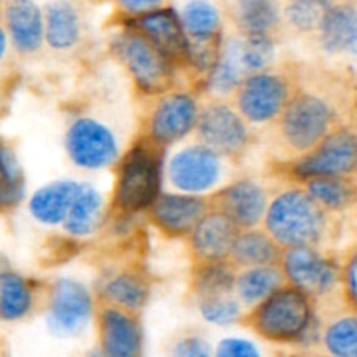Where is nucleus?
<instances>
[{
  "label": "nucleus",
  "instance_id": "nucleus-8",
  "mask_svg": "<svg viewBox=\"0 0 357 357\" xmlns=\"http://www.w3.org/2000/svg\"><path fill=\"white\" fill-rule=\"evenodd\" d=\"M91 316L87 289L75 281L63 279L54 286L49 307V324L59 335H73L82 330Z\"/></svg>",
  "mask_w": 357,
  "mask_h": 357
},
{
  "label": "nucleus",
  "instance_id": "nucleus-19",
  "mask_svg": "<svg viewBox=\"0 0 357 357\" xmlns=\"http://www.w3.org/2000/svg\"><path fill=\"white\" fill-rule=\"evenodd\" d=\"M236 223L227 215H211L197 223L194 232L195 250L208 260H218L232 251L236 243Z\"/></svg>",
  "mask_w": 357,
  "mask_h": 357
},
{
  "label": "nucleus",
  "instance_id": "nucleus-37",
  "mask_svg": "<svg viewBox=\"0 0 357 357\" xmlns=\"http://www.w3.org/2000/svg\"><path fill=\"white\" fill-rule=\"evenodd\" d=\"M220 42L216 37H202V38H190L188 37L187 54L190 56L192 63L201 70L215 68L216 63L220 61Z\"/></svg>",
  "mask_w": 357,
  "mask_h": 357
},
{
  "label": "nucleus",
  "instance_id": "nucleus-44",
  "mask_svg": "<svg viewBox=\"0 0 357 357\" xmlns=\"http://www.w3.org/2000/svg\"><path fill=\"white\" fill-rule=\"evenodd\" d=\"M87 357H108V356L105 354V352L101 351V349H96V351L89 352V354H87Z\"/></svg>",
  "mask_w": 357,
  "mask_h": 357
},
{
  "label": "nucleus",
  "instance_id": "nucleus-36",
  "mask_svg": "<svg viewBox=\"0 0 357 357\" xmlns=\"http://www.w3.org/2000/svg\"><path fill=\"white\" fill-rule=\"evenodd\" d=\"M201 312L208 323L223 326L234 323L239 317V305L236 300L229 298L227 295L209 296L201 303Z\"/></svg>",
  "mask_w": 357,
  "mask_h": 357
},
{
  "label": "nucleus",
  "instance_id": "nucleus-4",
  "mask_svg": "<svg viewBox=\"0 0 357 357\" xmlns=\"http://www.w3.org/2000/svg\"><path fill=\"white\" fill-rule=\"evenodd\" d=\"M159 190V166L149 152L136 149L122 167L117 201L128 211L152 204Z\"/></svg>",
  "mask_w": 357,
  "mask_h": 357
},
{
  "label": "nucleus",
  "instance_id": "nucleus-32",
  "mask_svg": "<svg viewBox=\"0 0 357 357\" xmlns=\"http://www.w3.org/2000/svg\"><path fill=\"white\" fill-rule=\"evenodd\" d=\"M309 192L319 204L342 209L354 199V190L338 176H319L309 183Z\"/></svg>",
  "mask_w": 357,
  "mask_h": 357
},
{
  "label": "nucleus",
  "instance_id": "nucleus-5",
  "mask_svg": "<svg viewBox=\"0 0 357 357\" xmlns=\"http://www.w3.org/2000/svg\"><path fill=\"white\" fill-rule=\"evenodd\" d=\"M66 149L73 162L87 169L108 166L117 155L114 135L100 122L91 119H80L70 128Z\"/></svg>",
  "mask_w": 357,
  "mask_h": 357
},
{
  "label": "nucleus",
  "instance_id": "nucleus-23",
  "mask_svg": "<svg viewBox=\"0 0 357 357\" xmlns=\"http://www.w3.org/2000/svg\"><path fill=\"white\" fill-rule=\"evenodd\" d=\"M101 218V197L89 185H80V190L70 208L65 227L73 236H89Z\"/></svg>",
  "mask_w": 357,
  "mask_h": 357
},
{
  "label": "nucleus",
  "instance_id": "nucleus-10",
  "mask_svg": "<svg viewBox=\"0 0 357 357\" xmlns=\"http://www.w3.org/2000/svg\"><path fill=\"white\" fill-rule=\"evenodd\" d=\"M286 87L279 77L258 73L250 77L241 91L239 105L243 114L253 122L274 117L284 105Z\"/></svg>",
  "mask_w": 357,
  "mask_h": 357
},
{
  "label": "nucleus",
  "instance_id": "nucleus-34",
  "mask_svg": "<svg viewBox=\"0 0 357 357\" xmlns=\"http://www.w3.org/2000/svg\"><path fill=\"white\" fill-rule=\"evenodd\" d=\"M23 195V178L20 166L9 149H2V199L3 206H13Z\"/></svg>",
  "mask_w": 357,
  "mask_h": 357
},
{
  "label": "nucleus",
  "instance_id": "nucleus-39",
  "mask_svg": "<svg viewBox=\"0 0 357 357\" xmlns=\"http://www.w3.org/2000/svg\"><path fill=\"white\" fill-rule=\"evenodd\" d=\"M171 357H213V352L204 338L187 337L174 345Z\"/></svg>",
  "mask_w": 357,
  "mask_h": 357
},
{
  "label": "nucleus",
  "instance_id": "nucleus-28",
  "mask_svg": "<svg viewBox=\"0 0 357 357\" xmlns=\"http://www.w3.org/2000/svg\"><path fill=\"white\" fill-rule=\"evenodd\" d=\"M232 253L239 264L255 265V267L268 265L275 257L274 244L260 232L244 234V236L237 237Z\"/></svg>",
  "mask_w": 357,
  "mask_h": 357
},
{
  "label": "nucleus",
  "instance_id": "nucleus-29",
  "mask_svg": "<svg viewBox=\"0 0 357 357\" xmlns=\"http://www.w3.org/2000/svg\"><path fill=\"white\" fill-rule=\"evenodd\" d=\"M324 344L331 357H357V316L335 321L326 330Z\"/></svg>",
  "mask_w": 357,
  "mask_h": 357
},
{
  "label": "nucleus",
  "instance_id": "nucleus-14",
  "mask_svg": "<svg viewBox=\"0 0 357 357\" xmlns=\"http://www.w3.org/2000/svg\"><path fill=\"white\" fill-rule=\"evenodd\" d=\"M6 26L20 51H35L45 33V20L33 0H6L3 2Z\"/></svg>",
  "mask_w": 357,
  "mask_h": 357
},
{
  "label": "nucleus",
  "instance_id": "nucleus-21",
  "mask_svg": "<svg viewBox=\"0 0 357 357\" xmlns=\"http://www.w3.org/2000/svg\"><path fill=\"white\" fill-rule=\"evenodd\" d=\"M357 26V7L352 3H333L321 23V40L326 51H349Z\"/></svg>",
  "mask_w": 357,
  "mask_h": 357
},
{
  "label": "nucleus",
  "instance_id": "nucleus-27",
  "mask_svg": "<svg viewBox=\"0 0 357 357\" xmlns=\"http://www.w3.org/2000/svg\"><path fill=\"white\" fill-rule=\"evenodd\" d=\"M279 282H281L279 272L264 265V267L251 268L250 272H246L237 282V289L244 302L257 303L278 291Z\"/></svg>",
  "mask_w": 357,
  "mask_h": 357
},
{
  "label": "nucleus",
  "instance_id": "nucleus-43",
  "mask_svg": "<svg viewBox=\"0 0 357 357\" xmlns=\"http://www.w3.org/2000/svg\"><path fill=\"white\" fill-rule=\"evenodd\" d=\"M349 51L352 52V54L357 58V26H356V33H354V38H352V44H351V49Z\"/></svg>",
  "mask_w": 357,
  "mask_h": 357
},
{
  "label": "nucleus",
  "instance_id": "nucleus-15",
  "mask_svg": "<svg viewBox=\"0 0 357 357\" xmlns=\"http://www.w3.org/2000/svg\"><path fill=\"white\" fill-rule=\"evenodd\" d=\"M197 119L195 101L187 94L166 98L157 107L152 119V135L157 142L171 143L183 138Z\"/></svg>",
  "mask_w": 357,
  "mask_h": 357
},
{
  "label": "nucleus",
  "instance_id": "nucleus-20",
  "mask_svg": "<svg viewBox=\"0 0 357 357\" xmlns=\"http://www.w3.org/2000/svg\"><path fill=\"white\" fill-rule=\"evenodd\" d=\"M223 211L236 225H255L265 211V195L258 185L241 181L223 194Z\"/></svg>",
  "mask_w": 357,
  "mask_h": 357
},
{
  "label": "nucleus",
  "instance_id": "nucleus-40",
  "mask_svg": "<svg viewBox=\"0 0 357 357\" xmlns=\"http://www.w3.org/2000/svg\"><path fill=\"white\" fill-rule=\"evenodd\" d=\"M216 357H261L258 349L251 342L243 338H227L220 342Z\"/></svg>",
  "mask_w": 357,
  "mask_h": 357
},
{
  "label": "nucleus",
  "instance_id": "nucleus-16",
  "mask_svg": "<svg viewBox=\"0 0 357 357\" xmlns=\"http://www.w3.org/2000/svg\"><path fill=\"white\" fill-rule=\"evenodd\" d=\"M145 37H149L164 54L187 52L188 37L185 33L181 17L173 9H153L139 14L136 21Z\"/></svg>",
  "mask_w": 357,
  "mask_h": 357
},
{
  "label": "nucleus",
  "instance_id": "nucleus-11",
  "mask_svg": "<svg viewBox=\"0 0 357 357\" xmlns=\"http://www.w3.org/2000/svg\"><path fill=\"white\" fill-rule=\"evenodd\" d=\"M286 272L303 293H323L337 281V268L307 246H296L286 255Z\"/></svg>",
  "mask_w": 357,
  "mask_h": 357
},
{
  "label": "nucleus",
  "instance_id": "nucleus-7",
  "mask_svg": "<svg viewBox=\"0 0 357 357\" xmlns=\"http://www.w3.org/2000/svg\"><path fill=\"white\" fill-rule=\"evenodd\" d=\"M357 167V135L338 131L328 136L323 145L298 164L296 173L307 178L344 176Z\"/></svg>",
  "mask_w": 357,
  "mask_h": 357
},
{
  "label": "nucleus",
  "instance_id": "nucleus-6",
  "mask_svg": "<svg viewBox=\"0 0 357 357\" xmlns=\"http://www.w3.org/2000/svg\"><path fill=\"white\" fill-rule=\"evenodd\" d=\"M333 112L316 96H300L284 115V136L295 149L305 150L316 145L330 128Z\"/></svg>",
  "mask_w": 357,
  "mask_h": 357
},
{
  "label": "nucleus",
  "instance_id": "nucleus-3",
  "mask_svg": "<svg viewBox=\"0 0 357 357\" xmlns=\"http://www.w3.org/2000/svg\"><path fill=\"white\" fill-rule=\"evenodd\" d=\"M119 54L142 89L149 93L166 89L171 79L166 54L145 35H126L119 42Z\"/></svg>",
  "mask_w": 357,
  "mask_h": 357
},
{
  "label": "nucleus",
  "instance_id": "nucleus-22",
  "mask_svg": "<svg viewBox=\"0 0 357 357\" xmlns=\"http://www.w3.org/2000/svg\"><path fill=\"white\" fill-rule=\"evenodd\" d=\"M45 38L56 49H68L79 40L80 20L68 0H54L45 7Z\"/></svg>",
  "mask_w": 357,
  "mask_h": 357
},
{
  "label": "nucleus",
  "instance_id": "nucleus-1",
  "mask_svg": "<svg viewBox=\"0 0 357 357\" xmlns=\"http://www.w3.org/2000/svg\"><path fill=\"white\" fill-rule=\"evenodd\" d=\"M267 225L279 243L293 248L307 246L319 237L323 213L310 194L286 192L268 209Z\"/></svg>",
  "mask_w": 357,
  "mask_h": 357
},
{
  "label": "nucleus",
  "instance_id": "nucleus-9",
  "mask_svg": "<svg viewBox=\"0 0 357 357\" xmlns=\"http://www.w3.org/2000/svg\"><path fill=\"white\" fill-rule=\"evenodd\" d=\"M169 176L174 187L180 190H208L220 176V160L215 150L192 146L173 157L169 164Z\"/></svg>",
  "mask_w": 357,
  "mask_h": 357
},
{
  "label": "nucleus",
  "instance_id": "nucleus-42",
  "mask_svg": "<svg viewBox=\"0 0 357 357\" xmlns=\"http://www.w3.org/2000/svg\"><path fill=\"white\" fill-rule=\"evenodd\" d=\"M347 291L352 302L357 305V251L351 258L347 267Z\"/></svg>",
  "mask_w": 357,
  "mask_h": 357
},
{
  "label": "nucleus",
  "instance_id": "nucleus-2",
  "mask_svg": "<svg viewBox=\"0 0 357 357\" xmlns=\"http://www.w3.org/2000/svg\"><path fill=\"white\" fill-rule=\"evenodd\" d=\"M310 305L302 289H278L255 314V328L272 342H295L307 333Z\"/></svg>",
  "mask_w": 357,
  "mask_h": 357
},
{
  "label": "nucleus",
  "instance_id": "nucleus-18",
  "mask_svg": "<svg viewBox=\"0 0 357 357\" xmlns=\"http://www.w3.org/2000/svg\"><path fill=\"white\" fill-rule=\"evenodd\" d=\"M79 190L80 185L75 181H58V183H51L40 188L31 197V215L38 222L49 223V225L63 222L68 216L70 208H72Z\"/></svg>",
  "mask_w": 357,
  "mask_h": 357
},
{
  "label": "nucleus",
  "instance_id": "nucleus-30",
  "mask_svg": "<svg viewBox=\"0 0 357 357\" xmlns=\"http://www.w3.org/2000/svg\"><path fill=\"white\" fill-rule=\"evenodd\" d=\"M331 6L333 0H288L284 16L298 30H314L321 26Z\"/></svg>",
  "mask_w": 357,
  "mask_h": 357
},
{
  "label": "nucleus",
  "instance_id": "nucleus-41",
  "mask_svg": "<svg viewBox=\"0 0 357 357\" xmlns=\"http://www.w3.org/2000/svg\"><path fill=\"white\" fill-rule=\"evenodd\" d=\"M115 2L121 6V9L131 14H145L153 9H159L164 0H115Z\"/></svg>",
  "mask_w": 357,
  "mask_h": 357
},
{
  "label": "nucleus",
  "instance_id": "nucleus-31",
  "mask_svg": "<svg viewBox=\"0 0 357 357\" xmlns=\"http://www.w3.org/2000/svg\"><path fill=\"white\" fill-rule=\"evenodd\" d=\"M243 70H246L243 63V44L232 42L227 47L225 56H222V59L213 68L211 86L222 93L234 89L239 84Z\"/></svg>",
  "mask_w": 357,
  "mask_h": 357
},
{
  "label": "nucleus",
  "instance_id": "nucleus-24",
  "mask_svg": "<svg viewBox=\"0 0 357 357\" xmlns=\"http://www.w3.org/2000/svg\"><path fill=\"white\" fill-rule=\"evenodd\" d=\"M237 21L248 35H268L279 21L278 0H237Z\"/></svg>",
  "mask_w": 357,
  "mask_h": 357
},
{
  "label": "nucleus",
  "instance_id": "nucleus-26",
  "mask_svg": "<svg viewBox=\"0 0 357 357\" xmlns=\"http://www.w3.org/2000/svg\"><path fill=\"white\" fill-rule=\"evenodd\" d=\"M31 307V291L16 274L3 272L0 278V314L3 321H16L26 316Z\"/></svg>",
  "mask_w": 357,
  "mask_h": 357
},
{
  "label": "nucleus",
  "instance_id": "nucleus-35",
  "mask_svg": "<svg viewBox=\"0 0 357 357\" xmlns=\"http://www.w3.org/2000/svg\"><path fill=\"white\" fill-rule=\"evenodd\" d=\"M274 58V44L268 35H251L243 44V63L246 70H261Z\"/></svg>",
  "mask_w": 357,
  "mask_h": 357
},
{
  "label": "nucleus",
  "instance_id": "nucleus-25",
  "mask_svg": "<svg viewBox=\"0 0 357 357\" xmlns=\"http://www.w3.org/2000/svg\"><path fill=\"white\" fill-rule=\"evenodd\" d=\"M181 23L190 38L216 37L220 28V10L209 0H188L181 9Z\"/></svg>",
  "mask_w": 357,
  "mask_h": 357
},
{
  "label": "nucleus",
  "instance_id": "nucleus-13",
  "mask_svg": "<svg viewBox=\"0 0 357 357\" xmlns=\"http://www.w3.org/2000/svg\"><path fill=\"white\" fill-rule=\"evenodd\" d=\"M100 344L108 357H139L143 344L139 324L122 310H105L100 319Z\"/></svg>",
  "mask_w": 357,
  "mask_h": 357
},
{
  "label": "nucleus",
  "instance_id": "nucleus-17",
  "mask_svg": "<svg viewBox=\"0 0 357 357\" xmlns=\"http://www.w3.org/2000/svg\"><path fill=\"white\" fill-rule=\"evenodd\" d=\"M204 202L190 195H162L153 204L159 225L171 234H185L202 220Z\"/></svg>",
  "mask_w": 357,
  "mask_h": 357
},
{
  "label": "nucleus",
  "instance_id": "nucleus-12",
  "mask_svg": "<svg viewBox=\"0 0 357 357\" xmlns=\"http://www.w3.org/2000/svg\"><path fill=\"white\" fill-rule=\"evenodd\" d=\"M199 131L208 149L215 152H236L246 142V128L243 121L223 105L206 108L199 121Z\"/></svg>",
  "mask_w": 357,
  "mask_h": 357
},
{
  "label": "nucleus",
  "instance_id": "nucleus-33",
  "mask_svg": "<svg viewBox=\"0 0 357 357\" xmlns=\"http://www.w3.org/2000/svg\"><path fill=\"white\" fill-rule=\"evenodd\" d=\"M108 298L126 309H138L146 298V286L132 275H119L105 288Z\"/></svg>",
  "mask_w": 357,
  "mask_h": 357
},
{
  "label": "nucleus",
  "instance_id": "nucleus-38",
  "mask_svg": "<svg viewBox=\"0 0 357 357\" xmlns=\"http://www.w3.org/2000/svg\"><path fill=\"white\" fill-rule=\"evenodd\" d=\"M202 295L206 298L209 296L227 295L232 288V274L223 267H211L201 275V282H199Z\"/></svg>",
  "mask_w": 357,
  "mask_h": 357
}]
</instances>
